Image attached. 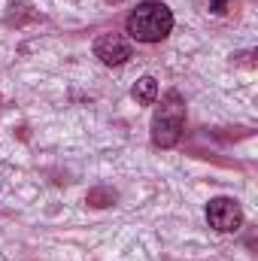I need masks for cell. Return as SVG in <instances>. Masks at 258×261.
Returning <instances> with one entry per match:
<instances>
[{
  "label": "cell",
  "instance_id": "obj_3",
  "mask_svg": "<svg viewBox=\"0 0 258 261\" xmlns=\"http://www.w3.org/2000/svg\"><path fill=\"white\" fill-rule=\"evenodd\" d=\"M207 222L219 234H237L243 228V210L234 197H213L207 203Z\"/></svg>",
  "mask_w": 258,
  "mask_h": 261
},
{
  "label": "cell",
  "instance_id": "obj_5",
  "mask_svg": "<svg viewBox=\"0 0 258 261\" xmlns=\"http://www.w3.org/2000/svg\"><path fill=\"white\" fill-rule=\"evenodd\" d=\"M134 100L143 103V107H152L158 100V82L155 76H140L137 85H134Z\"/></svg>",
  "mask_w": 258,
  "mask_h": 261
},
{
  "label": "cell",
  "instance_id": "obj_2",
  "mask_svg": "<svg viewBox=\"0 0 258 261\" xmlns=\"http://www.w3.org/2000/svg\"><path fill=\"white\" fill-rule=\"evenodd\" d=\"M186 130V100L179 91H167L152 116V143L158 149H173Z\"/></svg>",
  "mask_w": 258,
  "mask_h": 261
},
{
  "label": "cell",
  "instance_id": "obj_1",
  "mask_svg": "<svg viewBox=\"0 0 258 261\" xmlns=\"http://www.w3.org/2000/svg\"><path fill=\"white\" fill-rule=\"evenodd\" d=\"M128 37L137 43H161L173 31V12L161 0H146L128 15Z\"/></svg>",
  "mask_w": 258,
  "mask_h": 261
},
{
  "label": "cell",
  "instance_id": "obj_6",
  "mask_svg": "<svg viewBox=\"0 0 258 261\" xmlns=\"http://www.w3.org/2000/svg\"><path fill=\"white\" fill-rule=\"evenodd\" d=\"M225 6H228V0H210V9L213 12H225Z\"/></svg>",
  "mask_w": 258,
  "mask_h": 261
},
{
  "label": "cell",
  "instance_id": "obj_4",
  "mask_svg": "<svg viewBox=\"0 0 258 261\" xmlns=\"http://www.w3.org/2000/svg\"><path fill=\"white\" fill-rule=\"evenodd\" d=\"M131 40L122 34H100L94 40V58H100L107 67H119L131 58Z\"/></svg>",
  "mask_w": 258,
  "mask_h": 261
}]
</instances>
